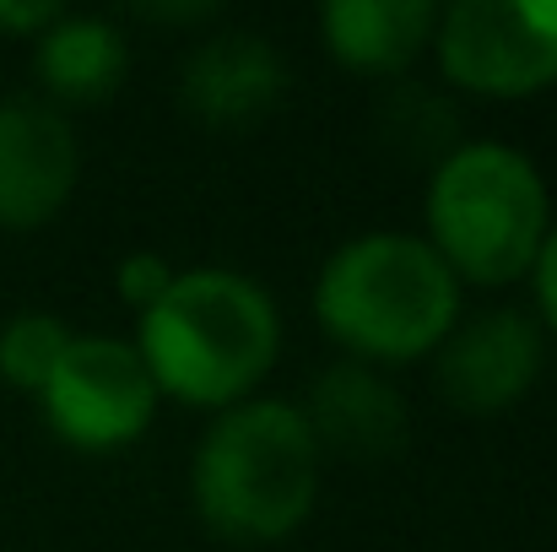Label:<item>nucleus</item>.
Wrapping results in <instances>:
<instances>
[{
  "label": "nucleus",
  "mask_w": 557,
  "mask_h": 552,
  "mask_svg": "<svg viewBox=\"0 0 557 552\" xmlns=\"http://www.w3.org/2000/svg\"><path fill=\"white\" fill-rule=\"evenodd\" d=\"M174 277H180V271L169 266V255H158V249H131V255L120 260V271H114V287H120L125 304L152 309V304L169 293Z\"/></svg>",
  "instance_id": "obj_15"
},
{
  "label": "nucleus",
  "mask_w": 557,
  "mask_h": 552,
  "mask_svg": "<svg viewBox=\"0 0 557 552\" xmlns=\"http://www.w3.org/2000/svg\"><path fill=\"white\" fill-rule=\"evenodd\" d=\"M158 401L163 395L141 364L136 342L103 336V331H87V336L76 331L60 368L38 390L49 433L71 450H87V455H109V450L136 444L152 428Z\"/></svg>",
  "instance_id": "obj_6"
},
{
  "label": "nucleus",
  "mask_w": 557,
  "mask_h": 552,
  "mask_svg": "<svg viewBox=\"0 0 557 552\" xmlns=\"http://www.w3.org/2000/svg\"><path fill=\"white\" fill-rule=\"evenodd\" d=\"M131 44L109 16L60 11L33 38V76L49 87V103H103L125 87Z\"/></svg>",
  "instance_id": "obj_12"
},
{
  "label": "nucleus",
  "mask_w": 557,
  "mask_h": 552,
  "mask_svg": "<svg viewBox=\"0 0 557 552\" xmlns=\"http://www.w3.org/2000/svg\"><path fill=\"white\" fill-rule=\"evenodd\" d=\"M373 125H379V136L400 152V158H433V163H444L455 147H460V120H455V103L438 93V87H428V82H395L384 98H379V109H373Z\"/></svg>",
  "instance_id": "obj_13"
},
{
  "label": "nucleus",
  "mask_w": 557,
  "mask_h": 552,
  "mask_svg": "<svg viewBox=\"0 0 557 552\" xmlns=\"http://www.w3.org/2000/svg\"><path fill=\"white\" fill-rule=\"evenodd\" d=\"M82 180V142L49 98H0V228L27 233L60 217Z\"/></svg>",
  "instance_id": "obj_8"
},
{
  "label": "nucleus",
  "mask_w": 557,
  "mask_h": 552,
  "mask_svg": "<svg viewBox=\"0 0 557 552\" xmlns=\"http://www.w3.org/2000/svg\"><path fill=\"white\" fill-rule=\"evenodd\" d=\"M553 228V195L531 152L509 142H460L428 174V244L460 282H515Z\"/></svg>",
  "instance_id": "obj_4"
},
{
  "label": "nucleus",
  "mask_w": 557,
  "mask_h": 552,
  "mask_svg": "<svg viewBox=\"0 0 557 552\" xmlns=\"http://www.w3.org/2000/svg\"><path fill=\"white\" fill-rule=\"evenodd\" d=\"M314 320L358 364H411L460 320V277L422 233L373 228L331 249L314 277Z\"/></svg>",
  "instance_id": "obj_2"
},
{
  "label": "nucleus",
  "mask_w": 557,
  "mask_h": 552,
  "mask_svg": "<svg viewBox=\"0 0 557 552\" xmlns=\"http://www.w3.org/2000/svg\"><path fill=\"white\" fill-rule=\"evenodd\" d=\"M287 93V60L260 27H216L195 38L180 65V103L211 131L265 120Z\"/></svg>",
  "instance_id": "obj_9"
},
{
  "label": "nucleus",
  "mask_w": 557,
  "mask_h": 552,
  "mask_svg": "<svg viewBox=\"0 0 557 552\" xmlns=\"http://www.w3.org/2000/svg\"><path fill=\"white\" fill-rule=\"evenodd\" d=\"M320 444L298 401L249 395L222 406L189 461L195 515L227 542H282L320 499Z\"/></svg>",
  "instance_id": "obj_3"
},
{
  "label": "nucleus",
  "mask_w": 557,
  "mask_h": 552,
  "mask_svg": "<svg viewBox=\"0 0 557 552\" xmlns=\"http://www.w3.org/2000/svg\"><path fill=\"white\" fill-rule=\"evenodd\" d=\"M282 347L276 298L233 271V266H195L169 282V293L141 309L136 353L152 373L158 395L185 406H238L271 373Z\"/></svg>",
  "instance_id": "obj_1"
},
{
  "label": "nucleus",
  "mask_w": 557,
  "mask_h": 552,
  "mask_svg": "<svg viewBox=\"0 0 557 552\" xmlns=\"http://www.w3.org/2000/svg\"><path fill=\"white\" fill-rule=\"evenodd\" d=\"M531 287H536V309H542L547 331L557 336V217L542 238V249H536V260H531Z\"/></svg>",
  "instance_id": "obj_16"
},
{
  "label": "nucleus",
  "mask_w": 557,
  "mask_h": 552,
  "mask_svg": "<svg viewBox=\"0 0 557 552\" xmlns=\"http://www.w3.org/2000/svg\"><path fill=\"white\" fill-rule=\"evenodd\" d=\"M298 412L320 455H347V461H384L411 433V412L395 379H384L373 364H358V358L320 368Z\"/></svg>",
  "instance_id": "obj_10"
},
{
  "label": "nucleus",
  "mask_w": 557,
  "mask_h": 552,
  "mask_svg": "<svg viewBox=\"0 0 557 552\" xmlns=\"http://www.w3.org/2000/svg\"><path fill=\"white\" fill-rule=\"evenodd\" d=\"M433 0H331L320 5L325 49L363 76H400L422 49H433Z\"/></svg>",
  "instance_id": "obj_11"
},
{
  "label": "nucleus",
  "mask_w": 557,
  "mask_h": 552,
  "mask_svg": "<svg viewBox=\"0 0 557 552\" xmlns=\"http://www.w3.org/2000/svg\"><path fill=\"white\" fill-rule=\"evenodd\" d=\"M60 11L65 5H54V0H0V33H22L33 44Z\"/></svg>",
  "instance_id": "obj_17"
},
{
  "label": "nucleus",
  "mask_w": 557,
  "mask_h": 552,
  "mask_svg": "<svg viewBox=\"0 0 557 552\" xmlns=\"http://www.w3.org/2000/svg\"><path fill=\"white\" fill-rule=\"evenodd\" d=\"M71 336H76V331H71L60 315H49V309H22V315H11V320L0 326V379L16 384V390H27V395H38V390L49 384V373L60 368Z\"/></svg>",
  "instance_id": "obj_14"
},
{
  "label": "nucleus",
  "mask_w": 557,
  "mask_h": 552,
  "mask_svg": "<svg viewBox=\"0 0 557 552\" xmlns=\"http://www.w3.org/2000/svg\"><path fill=\"white\" fill-rule=\"evenodd\" d=\"M433 54L449 87L476 98H531L557 82V0L438 5Z\"/></svg>",
  "instance_id": "obj_5"
},
{
  "label": "nucleus",
  "mask_w": 557,
  "mask_h": 552,
  "mask_svg": "<svg viewBox=\"0 0 557 552\" xmlns=\"http://www.w3.org/2000/svg\"><path fill=\"white\" fill-rule=\"evenodd\" d=\"M542 358L547 336L525 309H482L455 320V331L433 347V379L455 412L493 417L531 395V384L542 379Z\"/></svg>",
  "instance_id": "obj_7"
},
{
  "label": "nucleus",
  "mask_w": 557,
  "mask_h": 552,
  "mask_svg": "<svg viewBox=\"0 0 557 552\" xmlns=\"http://www.w3.org/2000/svg\"><path fill=\"white\" fill-rule=\"evenodd\" d=\"M136 11H141L147 22H211V16H216L211 0H189V5H163V0H158V5H136Z\"/></svg>",
  "instance_id": "obj_18"
}]
</instances>
